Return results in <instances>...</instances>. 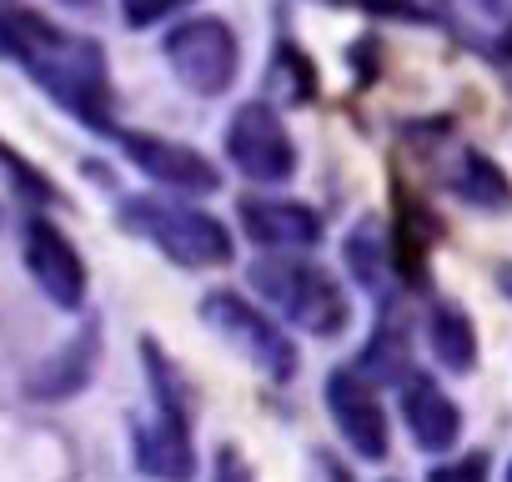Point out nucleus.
I'll return each instance as SVG.
<instances>
[{"label": "nucleus", "instance_id": "obj_1", "mask_svg": "<svg viewBox=\"0 0 512 482\" xmlns=\"http://www.w3.org/2000/svg\"><path fill=\"white\" fill-rule=\"evenodd\" d=\"M0 56L21 61L31 81L76 121H86L91 131H111V71L96 41L71 36L36 11L0 6Z\"/></svg>", "mask_w": 512, "mask_h": 482}, {"label": "nucleus", "instance_id": "obj_2", "mask_svg": "<svg viewBox=\"0 0 512 482\" xmlns=\"http://www.w3.org/2000/svg\"><path fill=\"white\" fill-rule=\"evenodd\" d=\"M251 277V292L262 297L277 317L297 322L302 332H317V337H337L347 322H352V302L342 292V282L312 262H302L297 252H267L246 267Z\"/></svg>", "mask_w": 512, "mask_h": 482}, {"label": "nucleus", "instance_id": "obj_3", "mask_svg": "<svg viewBox=\"0 0 512 482\" xmlns=\"http://www.w3.org/2000/svg\"><path fill=\"white\" fill-rule=\"evenodd\" d=\"M116 221L126 231H136L141 241H151L156 252H166L176 267L191 272H211L231 262V236L216 216H206L201 206L186 201H166V196H126Z\"/></svg>", "mask_w": 512, "mask_h": 482}, {"label": "nucleus", "instance_id": "obj_4", "mask_svg": "<svg viewBox=\"0 0 512 482\" xmlns=\"http://www.w3.org/2000/svg\"><path fill=\"white\" fill-rule=\"evenodd\" d=\"M161 51H166V66L176 71V81L191 96H226L236 71H241L236 31L221 16H191V21L171 26Z\"/></svg>", "mask_w": 512, "mask_h": 482}, {"label": "nucleus", "instance_id": "obj_5", "mask_svg": "<svg viewBox=\"0 0 512 482\" xmlns=\"http://www.w3.org/2000/svg\"><path fill=\"white\" fill-rule=\"evenodd\" d=\"M226 156L236 161V171L246 181H262V186H282L297 176V141H292L282 111H272L267 101H246L231 111Z\"/></svg>", "mask_w": 512, "mask_h": 482}, {"label": "nucleus", "instance_id": "obj_6", "mask_svg": "<svg viewBox=\"0 0 512 482\" xmlns=\"http://www.w3.org/2000/svg\"><path fill=\"white\" fill-rule=\"evenodd\" d=\"M201 322H206L216 337H226L246 362H256L267 377L287 382V377L297 372V347H292V337L282 332V322H272L267 312H256V307L241 302L236 292H211V297H201Z\"/></svg>", "mask_w": 512, "mask_h": 482}, {"label": "nucleus", "instance_id": "obj_7", "mask_svg": "<svg viewBox=\"0 0 512 482\" xmlns=\"http://www.w3.org/2000/svg\"><path fill=\"white\" fill-rule=\"evenodd\" d=\"M121 151H126V161L141 176H151L166 191L211 196L221 186V171L196 146H181V141H166V136H146V131H121Z\"/></svg>", "mask_w": 512, "mask_h": 482}, {"label": "nucleus", "instance_id": "obj_8", "mask_svg": "<svg viewBox=\"0 0 512 482\" xmlns=\"http://www.w3.org/2000/svg\"><path fill=\"white\" fill-rule=\"evenodd\" d=\"M26 267H31L36 287L61 312H76L86 302V262H81V252L71 247V236L56 221H46V216L26 221Z\"/></svg>", "mask_w": 512, "mask_h": 482}, {"label": "nucleus", "instance_id": "obj_9", "mask_svg": "<svg viewBox=\"0 0 512 482\" xmlns=\"http://www.w3.org/2000/svg\"><path fill=\"white\" fill-rule=\"evenodd\" d=\"M327 412L337 422V432L347 437V447L362 457V462H382L387 457V417H382V402L372 392V382L352 367H337L327 377Z\"/></svg>", "mask_w": 512, "mask_h": 482}, {"label": "nucleus", "instance_id": "obj_10", "mask_svg": "<svg viewBox=\"0 0 512 482\" xmlns=\"http://www.w3.org/2000/svg\"><path fill=\"white\" fill-rule=\"evenodd\" d=\"M241 231L262 252H312L322 241V216L302 201L251 196V201H241Z\"/></svg>", "mask_w": 512, "mask_h": 482}, {"label": "nucleus", "instance_id": "obj_11", "mask_svg": "<svg viewBox=\"0 0 512 482\" xmlns=\"http://www.w3.org/2000/svg\"><path fill=\"white\" fill-rule=\"evenodd\" d=\"M136 467L156 482H191L196 477V447H191L186 412L156 407V417H146L136 427Z\"/></svg>", "mask_w": 512, "mask_h": 482}, {"label": "nucleus", "instance_id": "obj_12", "mask_svg": "<svg viewBox=\"0 0 512 482\" xmlns=\"http://www.w3.org/2000/svg\"><path fill=\"white\" fill-rule=\"evenodd\" d=\"M101 367V322H81L71 332V342L61 352H51L31 377H26V392L41 397V402H66L76 397Z\"/></svg>", "mask_w": 512, "mask_h": 482}, {"label": "nucleus", "instance_id": "obj_13", "mask_svg": "<svg viewBox=\"0 0 512 482\" xmlns=\"http://www.w3.org/2000/svg\"><path fill=\"white\" fill-rule=\"evenodd\" d=\"M402 417H407L412 442L427 447V452H447L457 442V432H462L457 402L432 377H407V387H402Z\"/></svg>", "mask_w": 512, "mask_h": 482}, {"label": "nucleus", "instance_id": "obj_14", "mask_svg": "<svg viewBox=\"0 0 512 482\" xmlns=\"http://www.w3.org/2000/svg\"><path fill=\"white\" fill-rule=\"evenodd\" d=\"M452 191L482 211H507L512 206V181L502 176V166L482 151H462L457 171H452Z\"/></svg>", "mask_w": 512, "mask_h": 482}, {"label": "nucleus", "instance_id": "obj_15", "mask_svg": "<svg viewBox=\"0 0 512 482\" xmlns=\"http://www.w3.org/2000/svg\"><path fill=\"white\" fill-rule=\"evenodd\" d=\"M347 267H352V277H357L367 292H377V297L392 287V247H387V236H382L377 221L352 226V236H347Z\"/></svg>", "mask_w": 512, "mask_h": 482}, {"label": "nucleus", "instance_id": "obj_16", "mask_svg": "<svg viewBox=\"0 0 512 482\" xmlns=\"http://www.w3.org/2000/svg\"><path fill=\"white\" fill-rule=\"evenodd\" d=\"M427 342H432V352H437L442 367L472 372V362H477V332H472V322H467L462 307H432Z\"/></svg>", "mask_w": 512, "mask_h": 482}, {"label": "nucleus", "instance_id": "obj_17", "mask_svg": "<svg viewBox=\"0 0 512 482\" xmlns=\"http://www.w3.org/2000/svg\"><path fill=\"white\" fill-rule=\"evenodd\" d=\"M362 372L377 377V382H402V372H407V337H402L392 322L377 327L372 347L362 352Z\"/></svg>", "mask_w": 512, "mask_h": 482}, {"label": "nucleus", "instance_id": "obj_18", "mask_svg": "<svg viewBox=\"0 0 512 482\" xmlns=\"http://www.w3.org/2000/svg\"><path fill=\"white\" fill-rule=\"evenodd\" d=\"M327 6H352V11H367L382 21H427L412 0H327Z\"/></svg>", "mask_w": 512, "mask_h": 482}, {"label": "nucleus", "instance_id": "obj_19", "mask_svg": "<svg viewBox=\"0 0 512 482\" xmlns=\"http://www.w3.org/2000/svg\"><path fill=\"white\" fill-rule=\"evenodd\" d=\"M0 166H6V171H11V176H16L26 191H31V196H46V201L56 196V186H51L41 171H31V166H26V156H21V151H11L6 141H0Z\"/></svg>", "mask_w": 512, "mask_h": 482}, {"label": "nucleus", "instance_id": "obj_20", "mask_svg": "<svg viewBox=\"0 0 512 482\" xmlns=\"http://www.w3.org/2000/svg\"><path fill=\"white\" fill-rule=\"evenodd\" d=\"M181 6L186 0H121V16H126V26H156L161 16H171Z\"/></svg>", "mask_w": 512, "mask_h": 482}, {"label": "nucleus", "instance_id": "obj_21", "mask_svg": "<svg viewBox=\"0 0 512 482\" xmlns=\"http://www.w3.org/2000/svg\"><path fill=\"white\" fill-rule=\"evenodd\" d=\"M427 482H487V457H482V452H472V457L442 462Z\"/></svg>", "mask_w": 512, "mask_h": 482}, {"label": "nucleus", "instance_id": "obj_22", "mask_svg": "<svg viewBox=\"0 0 512 482\" xmlns=\"http://www.w3.org/2000/svg\"><path fill=\"white\" fill-rule=\"evenodd\" d=\"M502 56H507V61H512V26H507V31H502Z\"/></svg>", "mask_w": 512, "mask_h": 482}, {"label": "nucleus", "instance_id": "obj_23", "mask_svg": "<svg viewBox=\"0 0 512 482\" xmlns=\"http://www.w3.org/2000/svg\"><path fill=\"white\" fill-rule=\"evenodd\" d=\"M502 287H507V297H512V267H507V272H502Z\"/></svg>", "mask_w": 512, "mask_h": 482}, {"label": "nucleus", "instance_id": "obj_24", "mask_svg": "<svg viewBox=\"0 0 512 482\" xmlns=\"http://www.w3.org/2000/svg\"><path fill=\"white\" fill-rule=\"evenodd\" d=\"M487 6H502V0H487Z\"/></svg>", "mask_w": 512, "mask_h": 482}, {"label": "nucleus", "instance_id": "obj_25", "mask_svg": "<svg viewBox=\"0 0 512 482\" xmlns=\"http://www.w3.org/2000/svg\"><path fill=\"white\" fill-rule=\"evenodd\" d=\"M507 482H512V467H507Z\"/></svg>", "mask_w": 512, "mask_h": 482}]
</instances>
